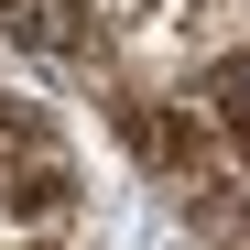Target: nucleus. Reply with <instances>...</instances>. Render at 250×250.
Segmentation results:
<instances>
[{"instance_id": "obj_1", "label": "nucleus", "mask_w": 250, "mask_h": 250, "mask_svg": "<svg viewBox=\"0 0 250 250\" xmlns=\"http://www.w3.org/2000/svg\"><path fill=\"white\" fill-rule=\"evenodd\" d=\"M0 218L11 229H76V163L55 142H22V152H0Z\"/></svg>"}, {"instance_id": "obj_2", "label": "nucleus", "mask_w": 250, "mask_h": 250, "mask_svg": "<svg viewBox=\"0 0 250 250\" xmlns=\"http://www.w3.org/2000/svg\"><path fill=\"white\" fill-rule=\"evenodd\" d=\"M33 55H87V0H11L0 11Z\"/></svg>"}, {"instance_id": "obj_3", "label": "nucleus", "mask_w": 250, "mask_h": 250, "mask_svg": "<svg viewBox=\"0 0 250 250\" xmlns=\"http://www.w3.org/2000/svg\"><path fill=\"white\" fill-rule=\"evenodd\" d=\"M207 131H229V142H250V44L207 65Z\"/></svg>"}]
</instances>
